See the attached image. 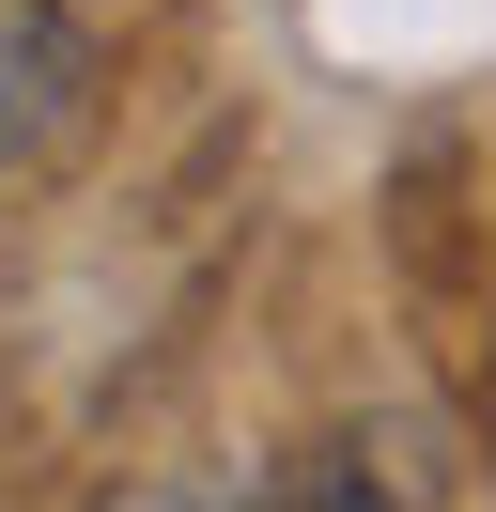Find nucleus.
<instances>
[{"label":"nucleus","mask_w":496,"mask_h":512,"mask_svg":"<svg viewBox=\"0 0 496 512\" xmlns=\"http://www.w3.org/2000/svg\"><path fill=\"white\" fill-rule=\"evenodd\" d=\"M78 78H93L78 16H62V0H0V171H16L62 109H78Z\"/></svg>","instance_id":"1"},{"label":"nucleus","mask_w":496,"mask_h":512,"mask_svg":"<svg viewBox=\"0 0 496 512\" xmlns=\"http://www.w3.org/2000/svg\"><path fill=\"white\" fill-rule=\"evenodd\" d=\"M248 512H388L357 466H310V481H279V497H248Z\"/></svg>","instance_id":"2"}]
</instances>
